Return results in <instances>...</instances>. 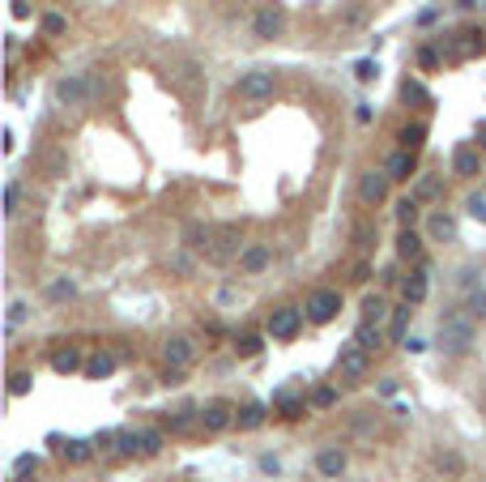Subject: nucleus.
I'll list each match as a JSON object with an SVG mask.
<instances>
[{"mask_svg":"<svg viewBox=\"0 0 486 482\" xmlns=\"http://www.w3.org/2000/svg\"><path fill=\"white\" fill-rule=\"evenodd\" d=\"M418 64H423V68L431 73V68L440 64V51H435V47H418Z\"/></svg>","mask_w":486,"mask_h":482,"instance_id":"49530a36","label":"nucleus"},{"mask_svg":"<svg viewBox=\"0 0 486 482\" xmlns=\"http://www.w3.org/2000/svg\"><path fill=\"white\" fill-rule=\"evenodd\" d=\"M354 120H359V124H371V107H367V103H359V111H354Z\"/></svg>","mask_w":486,"mask_h":482,"instance_id":"8fccbe9b","label":"nucleus"},{"mask_svg":"<svg viewBox=\"0 0 486 482\" xmlns=\"http://www.w3.org/2000/svg\"><path fill=\"white\" fill-rule=\"evenodd\" d=\"M367 367H371V355H367L363 346H342V355H337V372H342V380H363Z\"/></svg>","mask_w":486,"mask_h":482,"instance_id":"0eeeda50","label":"nucleus"},{"mask_svg":"<svg viewBox=\"0 0 486 482\" xmlns=\"http://www.w3.org/2000/svg\"><path fill=\"white\" fill-rule=\"evenodd\" d=\"M354 346H363L367 355L380 350V346H384V325H367V320H363V325L354 329Z\"/></svg>","mask_w":486,"mask_h":482,"instance_id":"a211bd4d","label":"nucleus"},{"mask_svg":"<svg viewBox=\"0 0 486 482\" xmlns=\"http://www.w3.org/2000/svg\"><path fill=\"white\" fill-rule=\"evenodd\" d=\"M465 312H470V316H478V320L486 316V286L470 290V303H465Z\"/></svg>","mask_w":486,"mask_h":482,"instance_id":"4c0bfd02","label":"nucleus"},{"mask_svg":"<svg viewBox=\"0 0 486 482\" xmlns=\"http://www.w3.org/2000/svg\"><path fill=\"white\" fill-rule=\"evenodd\" d=\"M171 265H175L179 273H192V261H188V256H171Z\"/></svg>","mask_w":486,"mask_h":482,"instance_id":"3c124183","label":"nucleus"},{"mask_svg":"<svg viewBox=\"0 0 486 482\" xmlns=\"http://www.w3.org/2000/svg\"><path fill=\"white\" fill-rule=\"evenodd\" d=\"M115 453H124V457H132V453H141V431H132V427H124V431H115Z\"/></svg>","mask_w":486,"mask_h":482,"instance_id":"c756f323","label":"nucleus"},{"mask_svg":"<svg viewBox=\"0 0 486 482\" xmlns=\"http://www.w3.org/2000/svg\"><path fill=\"white\" fill-rule=\"evenodd\" d=\"M17 201H21V188H17V184H4V214H9V218L17 214Z\"/></svg>","mask_w":486,"mask_h":482,"instance_id":"37998d69","label":"nucleus"},{"mask_svg":"<svg viewBox=\"0 0 486 482\" xmlns=\"http://www.w3.org/2000/svg\"><path fill=\"white\" fill-rule=\"evenodd\" d=\"M435 470L457 478V474L465 470V461H461V453H457V449H440V453H435Z\"/></svg>","mask_w":486,"mask_h":482,"instance_id":"bb28decb","label":"nucleus"},{"mask_svg":"<svg viewBox=\"0 0 486 482\" xmlns=\"http://www.w3.org/2000/svg\"><path fill=\"white\" fill-rule=\"evenodd\" d=\"M303 308H273L269 312V320H265V333L273 337V342H290L299 329H303Z\"/></svg>","mask_w":486,"mask_h":482,"instance_id":"20e7f679","label":"nucleus"},{"mask_svg":"<svg viewBox=\"0 0 486 482\" xmlns=\"http://www.w3.org/2000/svg\"><path fill=\"white\" fill-rule=\"evenodd\" d=\"M265 419H269V410H265L260 402H252V406L235 410V427H239V431H256V427H260Z\"/></svg>","mask_w":486,"mask_h":482,"instance_id":"6ab92c4d","label":"nucleus"},{"mask_svg":"<svg viewBox=\"0 0 486 482\" xmlns=\"http://www.w3.org/2000/svg\"><path fill=\"white\" fill-rule=\"evenodd\" d=\"M427 231H431V239H444V243H453V239H457V218H453V214H431Z\"/></svg>","mask_w":486,"mask_h":482,"instance_id":"aec40b11","label":"nucleus"},{"mask_svg":"<svg viewBox=\"0 0 486 482\" xmlns=\"http://www.w3.org/2000/svg\"><path fill=\"white\" fill-rule=\"evenodd\" d=\"M141 453H145V457L162 453V431H141Z\"/></svg>","mask_w":486,"mask_h":482,"instance_id":"a19ab883","label":"nucleus"},{"mask_svg":"<svg viewBox=\"0 0 486 482\" xmlns=\"http://www.w3.org/2000/svg\"><path fill=\"white\" fill-rule=\"evenodd\" d=\"M478 278H482V273H478L474 265H465V269H461V278H457V286H461V290H478V286H474Z\"/></svg>","mask_w":486,"mask_h":482,"instance_id":"a18cd8bd","label":"nucleus"},{"mask_svg":"<svg viewBox=\"0 0 486 482\" xmlns=\"http://www.w3.org/2000/svg\"><path fill=\"white\" fill-rule=\"evenodd\" d=\"M184 243H188V248H196V252H209V243H213V235H209V226H201V222H192V226L184 231Z\"/></svg>","mask_w":486,"mask_h":482,"instance_id":"c85d7f7f","label":"nucleus"},{"mask_svg":"<svg viewBox=\"0 0 486 482\" xmlns=\"http://www.w3.org/2000/svg\"><path fill=\"white\" fill-rule=\"evenodd\" d=\"M410 308H414V303H406V299H401V303L393 308V316H389V337H393V342H406V325H410Z\"/></svg>","mask_w":486,"mask_h":482,"instance_id":"5701e85b","label":"nucleus"},{"mask_svg":"<svg viewBox=\"0 0 486 482\" xmlns=\"http://www.w3.org/2000/svg\"><path fill=\"white\" fill-rule=\"evenodd\" d=\"M13 17H30V4L26 0H13Z\"/></svg>","mask_w":486,"mask_h":482,"instance_id":"864d4df0","label":"nucleus"},{"mask_svg":"<svg viewBox=\"0 0 486 482\" xmlns=\"http://www.w3.org/2000/svg\"><path fill=\"white\" fill-rule=\"evenodd\" d=\"M26 316H30V308H26L21 299H17V303H9V333H13V329H17V325L26 320Z\"/></svg>","mask_w":486,"mask_h":482,"instance_id":"c03bdc74","label":"nucleus"},{"mask_svg":"<svg viewBox=\"0 0 486 482\" xmlns=\"http://www.w3.org/2000/svg\"><path fill=\"white\" fill-rule=\"evenodd\" d=\"M333 402H337V389H316V393H312V406H320V410L333 406Z\"/></svg>","mask_w":486,"mask_h":482,"instance_id":"de8ad7c7","label":"nucleus"},{"mask_svg":"<svg viewBox=\"0 0 486 482\" xmlns=\"http://www.w3.org/2000/svg\"><path fill=\"white\" fill-rule=\"evenodd\" d=\"M397 256L401 261H418L423 256V235L418 231H401L397 235Z\"/></svg>","mask_w":486,"mask_h":482,"instance_id":"4be33fe9","label":"nucleus"},{"mask_svg":"<svg viewBox=\"0 0 486 482\" xmlns=\"http://www.w3.org/2000/svg\"><path fill=\"white\" fill-rule=\"evenodd\" d=\"M34 470H38V457H34V453H21V457L13 461V482H30Z\"/></svg>","mask_w":486,"mask_h":482,"instance_id":"473e14b6","label":"nucleus"},{"mask_svg":"<svg viewBox=\"0 0 486 482\" xmlns=\"http://www.w3.org/2000/svg\"><path fill=\"white\" fill-rule=\"evenodd\" d=\"M389 316H393V308H389L384 295H367V299H363V320H367V325H384Z\"/></svg>","mask_w":486,"mask_h":482,"instance_id":"f3484780","label":"nucleus"},{"mask_svg":"<svg viewBox=\"0 0 486 482\" xmlns=\"http://www.w3.org/2000/svg\"><path fill=\"white\" fill-rule=\"evenodd\" d=\"M427 290H431V282H427V265H414L410 269V278H401V295H406V303H423L427 299Z\"/></svg>","mask_w":486,"mask_h":482,"instance_id":"9b49d317","label":"nucleus"},{"mask_svg":"<svg viewBox=\"0 0 486 482\" xmlns=\"http://www.w3.org/2000/svg\"><path fill=\"white\" fill-rule=\"evenodd\" d=\"M269 261H273V248L269 243H248L239 252V273H265Z\"/></svg>","mask_w":486,"mask_h":482,"instance_id":"9d476101","label":"nucleus"},{"mask_svg":"<svg viewBox=\"0 0 486 482\" xmlns=\"http://www.w3.org/2000/svg\"><path fill=\"white\" fill-rule=\"evenodd\" d=\"M260 470H265V474H278L282 466H278V457H260Z\"/></svg>","mask_w":486,"mask_h":482,"instance_id":"603ef678","label":"nucleus"},{"mask_svg":"<svg viewBox=\"0 0 486 482\" xmlns=\"http://www.w3.org/2000/svg\"><path fill=\"white\" fill-rule=\"evenodd\" d=\"M397 141H401V150H410V154H418V145L427 141V124H406V128L397 132Z\"/></svg>","mask_w":486,"mask_h":482,"instance_id":"393cba45","label":"nucleus"},{"mask_svg":"<svg viewBox=\"0 0 486 482\" xmlns=\"http://www.w3.org/2000/svg\"><path fill=\"white\" fill-rule=\"evenodd\" d=\"M162 359H167V367H171V372H184V367H192L196 346H192L188 337H171V342L162 346Z\"/></svg>","mask_w":486,"mask_h":482,"instance_id":"1a4fd4ad","label":"nucleus"},{"mask_svg":"<svg viewBox=\"0 0 486 482\" xmlns=\"http://www.w3.org/2000/svg\"><path fill=\"white\" fill-rule=\"evenodd\" d=\"M303 312H307V320H316V325H329V320L342 312V295H337V290H312Z\"/></svg>","mask_w":486,"mask_h":482,"instance_id":"39448f33","label":"nucleus"},{"mask_svg":"<svg viewBox=\"0 0 486 482\" xmlns=\"http://www.w3.org/2000/svg\"><path fill=\"white\" fill-rule=\"evenodd\" d=\"M453 171H457V175H478V171H482V150L457 145V150H453Z\"/></svg>","mask_w":486,"mask_h":482,"instance_id":"4468645a","label":"nucleus"},{"mask_svg":"<svg viewBox=\"0 0 486 482\" xmlns=\"http://www.w3.org/2000/svg\"><path fill=\"white\" fill-rule=\"evenodd\" d=\"M401 98H406V103H423V107H431V103H435L418 77H406V81H401Z\"/></svg>","mask_w":486,"mask_h":482,"instance_id":"b1692460","label":"nucleus"},{"mask_svg":"<svg viewBox=\"0 0 486 482\" xmlns=\"http://www.w3.org/2000/svg\"><path fill=\"white\" fill-rule=\"evenodd\" d=\"M465 214H470L474 222H486V197L482 192H470V197H465Z\"/></svg>","mask_w":486,"mask_h":482,"instance_id":"e433bc0d","label":"nucleus"},{"mask_svg":"<svg viewBox=\"0 0 486 482\" xmlns=\"http://www.w3.org/2000/svg\"><path fill=\"white\" fill-rule=\"evenodd\" d=\"M115 372V355H107V350H94L90 359H85V380H107Z\"/></svg>","mask_w":486,"mask_h":482,"instance_id":"dca6fc26","label":"nucleus"},{"mask_svg":"<svg viewBox=\"0 0 486 482\" xmlns=\"http://www.w3.org/2000/svg\"><path fill=\"white\" fill-rule=\"evenodd\" d=\"M273 85H278V73H273V68H248V73L235 81V94H239V98L260 103V98H269V94H273Z\"/></svg>","mask_w":486,"mask_h":482,"instance_id":"7ed1b4c3","label":"nucleus"},{"mask_svg":"<svg viewBox=\"0 0 486 482\" xmlns=\"http://www.w3.org/2000/svg\"><path fill=\"white\" fill-rule=\"evenodd\" d=\"M98 98V81L90 73H73V77H60L56 81V103L60 107H85Z\"/></svg>","mask_w":486,"mask_h":482,"instance_id":"f03ea898","label":"nucleus"},{"mask_svg":"<svg viewBox=\"0 0 486 482\" xmlns=\"http://www.w3.org/2000/svg\"><path fill=\"white\" fill-rule=\"evenodd\" d=\"M282 26H286V9H282V4H260L256 17H252V30H256V38H265V43L278 38Z\"/></svg>","mask_w":486,"mask_h":482,"instance_id":"423d86ee","label":"nucleus"},{"mask_svg":"<svg viewBox=\"0 0 486 482\" xmlns=\"http://www.w3.org/2000/svg\"><path fill=\"white\" fill-rule=\"evenodd\" d=\"M38 26H43V34H51V38H56V34H64V26H68V21H64L60 13H43V21H38Z\"/></svg>","mask_w":486,"mask_h":482,"instance_id":"58836bf2","label":"nucleus"},{"mask_svg":"<svg viewBox=\"0 0 486 482\" xmlns=\"http://www.w3.org/2000/svg\"><path fill=\"white\" fill-rule=\"evenodd\" d=\"M354 77H359V81H376V77H380V64H376V60H359Z\"/></svg>","mask_w":486,"mask_h":482,"instance_id":"79ce46f5","label":"nucleus"},{"mask_svg":"<svg viewBox=\"0 0 486 482\" xmlns=\"http://www.w3.org/2000/svg\"><path fill=\"white\" fill-rule=\"evenodd\" d=\"M474 316L465 308H448L440 316V350L444 355H470L474 350Z\"/></svg>","mask_w":486,"mask_h":482,"instance_id":"f257e3e1","label":"nucleus"},{"mask_svg":"<svg viewBox=\"0 0 486 482\" xmlns=\"http://www.w3.org/2000/svg\"><path fill=\"white\" fill-rule=\"evenodd\" d=\"M389 184H393L389 171H363V175H359V197H363L367 205H380V201L389 197Z\"/></svg>","mask_w":486,"mask_h":482,"instance_id":"6e6552de","label":"nucleus"},{"mask_svg":"<svg viewBox=\"0 0 486 482\" xmlns=\"http://www.w3.org/2000/svg\"><path fill=\"white\" fill-rule=\"evenodd\" d=\"M77 295V282L73 278H56L51 286H47V299H56V303H64V299H73Z\"/></svg>","mask_w":486,"mask_h":482,"instance_id":"72a5a7b5","label":"nucleus"},{"mask_svg":"<svg viewBox=\"0 0 486 482\" xmlns=\"http://www.w3.org/2000/svg\"><path fill=\"white\" fill-rule=\"evenodd\" d=\"M316 470H320V478H342L346 474V453L337 444H324L316 453Z\"/></svg>","mask_w":486,"mask_h":482,"instance_id":"f8f14e48","label":"nucleus"},{"mask_svg":"<svg viewBox=\"0 0 486 482\" xmlns=\"http://www.w3.org/2000/svg\"><path fill=\"white\" fill-rule=\"evenodd\" d=\"M474 137H478V145H482V150H486V120H482V124H478V128H474Z\"/></svg>","mask_w":486,"mask_h":482,"instance_id":"5fc2aeb1","label":"nucleus"},{"mask_svg":"<svg viewBox=\"0 0 486 482\" xmlns=\"http://www.w3.org/2000/svg\"><path fill=\"white\" fill-rule=\"evenodd\" d=\"M273 410H282L286 419H303L307 402H303V397H295V393H278V397H273Z\"/></svg>","mask_w":486,"mask_h":482,"instance_id":"a878e982","label":"nucleus"},{"mask_svg":"<svg viewBox=\"0 0 486 482\" xmlns=\"http://www.w3.org/2000/svg\"><path fill=\"white\" fill-rule=\"evenodd\" d=\"M188 423H192V410H175V414H167V419H162V427H167V431H184Z\"/></svg>","mask_w":486,"mask_h":482,"instance_id":"ea45409f","label":"nucleus"},{"mask_svg":"<svg viewBox=\"0 0 486 482\" xmlns=\"http://www.w3.org/2000/svg\"><path fill=\"white\" fill-rule=\"evenodd\" d=\"M201 423H205V431H226V427L235 423V410H231L226 402H209V406L201 410Z\"/></svg>","mask_w":486,"mask_h":482,"instance_id":"ddd939ff","label":"nucleus"},{"mask_svg":"<svg viewBox=\"0 0 486 482\" xmlns=\"http://www.w3.org/2000/svg\"><path fill=\"white\" fill-rule=\"evenodd\" d=\"M235 350H239V359H256V355L265 350V342H260L256 333H243V337L235 342Z\"/></svg>","mask_w":486,"mask_h":482,"instance_id":"c9c22d12","label":"nucleus"},{"mask_svg":"<svg viewBox=\"0 0 486 482\" xmlns=\"http://www.w3.org/2000/svg\"><path fill=\"white\" fill-rule=\"evenodd\" d=\"M418 214H423V209H418V201H414V197H401V201H397V222H401V231H414Z\"/></svg>","mask_w":486,"mask_h":482,"instance_id":"cd10ccee","label":"nucleus"},{"mask_svg":"<svg viewBox=\"0 0 486 482\" xmlns=\"http://www.w3.org/2000/svg\"><path fill=\"white\" fill-rule=\"evenodd\" d=\"M406 350H410V355H423V350H427V342H423V337H406Z\"/></svg>","mask_w":486,"mask_h":482,"instance_id":"09e8293b","label":"nucleus"},{"mask_svg":"<svg viewBox=\"0 0 486 482\" xmlns=\"http://www.w3.org/2000/svg\"><path fill=\"white\" fill-rule=\"evenodd\" d=\"M414 154L410 150H393L389 154V162H384V171H389V179H414Z\"/></svg>","mask_w":486,"mask_h":482,"instance_id":"2eb2a0df","label":"nucleus"},{"mask_svg":"<svg viewBox=\"0 0 486 482\" xmlns=\"http://www.w3.org/2000/svg\"><path fill=\"white\" fill-rule=\"evenodd\" d=\"M410 197H414V201H435V197H440V179H435V175H418V184H414Z\"/></svg>","mask_w":486,"mask_h":482,"instance_id":"2f4dec72","label":"nucleus"},{"mask_svg":"<svg viewBox=\"0 0 486 482\" xmlns=\"http://www.w3.org/2000/svg\"><path fill=\"white\" fill-rule=\"evenodd\" d=\"M90 453H94L90 440H64V444H60V457H64V461H85Z\"/></svg>","mask_w":486,"mask_h":482,"instance_id":"7c9ffc66","label":"nucleus"},{"mask_svg":"<svg viewBox=\"0 0 486 482\" xmlns=\"http://www.w3.org/2000/svg\"><path fill=\"white\" fill-rule=\"evenodd\" d=\"M77 367H81V350H77V346H64V350H56V355H51V372L73 376Z\"/></svg>","mask_w":486,"mask_h":482,"instance_id":"412c9836","label":"nucleus"},{"mask_svg":"<svg viewBox=\"0 0 486 482\" xmlns=\"http://www.w3.org/2000/svg\"><path fill=\"white\" fill-rule=\"evenodd\" d=\"M34 389V372H13L9 376V397H26Z\"/></svg>","mask_w":486,"mask_h":482,"instance_id":"f704fd0d","label":"nucleus"}]
</instances>
